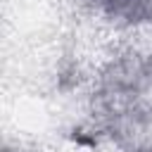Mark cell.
<instances>
[{
	"label": "cell",
	"instance_id": "6da1fadb",
	"mask_svg": "<svg viewBox=\"0 0 152 152\" xmlns=\"http://www.w3.org/2000/svg\"><path fill=\"white\" fill-rule=\"evenodd\" d=\"M102 114L119 126H138L152 119V59L126 57L109 66L97 90Z\"/></svg>",
	"mask_w": 152,
	"mask_h": 152
},
{
	"label": "cell",
	"instance_id": "7a4b0ae2",
	"mask_svg": "<svg viewBox=\"0 0 152 152\" xmlns=\"http://www.w3.org/2000/svg\"><path fill=\"white\" fill-rule=\"evenodd\" d=\"M90 2L112 19H124V21L152 19V0H90Z\"/></svg>",
	"mask_w": 152,
	"mask_h": 152
},
{
	"label": "cell",
	"instance_id": "3957f363",
	"mask_svg": "<svg viewBox=\"0 0 152 152\" xmlns=\"http://www.w3.org/2000/svg\"><path fill=\"white\" fill-rule=\"evenodd\" d=\"M147 152H152V150H147Z\"/></svg>",
	"mask_w": 152,
	"mask_h": 152
}]
</instances>
